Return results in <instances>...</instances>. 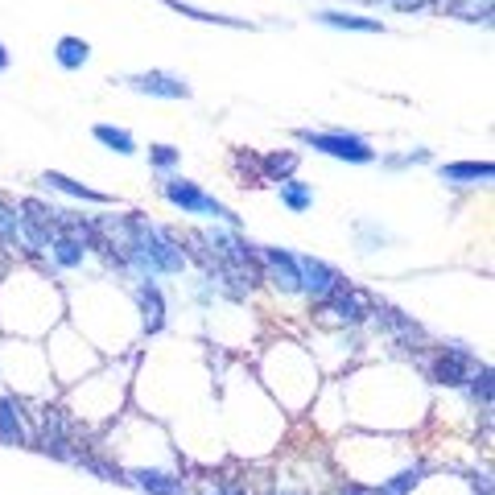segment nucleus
<instances>
[{
	"mask_svg": "<svg viewBox=\"0 0 495 495\" xmlns=\"http://www.w3.org/2000/svg\"><path fill=\"white\" fill-rule=\"evenodd\" d=\"M293 170H297V153H269L264 157V173H269L264 182H285Z\"/></svg>",
	"mask_w": 495,
	"mask_h": 495,
	"instance_id": "21",
	"label": "nucleus"
},
{
	"mask_svg": "<svg viewBox=\"0 0 495 495\" xmlns=\"http://www.w3.org/2000/svg\"><path fill=\"white\" fill-rule=\"evenodd\" d=\"M37 446L45 454H54L63 462H79V450H74V425L66 421L63 409H50L42 417V433H37Z\"/></svg>",
	"mask_w": 495,
	"mask_h": 495,
	"instance_id": "4",
	"label": "nucleus"
},
{
	"mask_svg": "<svg viewBox=\"0 0 495 495\" xmlns=\"http://www.w3.org/2000/svg\"><path fill=\"white\" fill-rule=\"evenodd\" d=\"M0 441H9V446H25L29 441L25 417H21V405L13 396H0Z\"/></svg>",
	"mask_w": 495,
	"mask_h": 495,
	"instance_id": "11",
	"label": "nucleus"
},
{
	"mask_svg": "<svg viewBox=\"0 0 495 495\" xmlns=\"http://www.w3.org/2000/svg\"><path fill=\"white\" fill-rule=\"evenodd\" d=\"M446 9L462 21H491V0H446Z\"/></svg>",
	"mask_w": 495,
	"mask_h": 495,
	"instance_id": "20",
	"label": "nucleus"
},
{
	"mask_svg": "<svg viewBox=\"0 0 495 495\" xmlns=\"http://www.w3.org/2000/svg\"><path fill=\"white\" fill-rule=\"evenodd\" d=\"M42 186H50V190H63V194H71V198H83V203H108V194H99V190L83 186V182L66 178V173H58V170L42 173Z\"/></svg>",
	"mask_w": 495,
	"mask_h": 495,
	"instance_id": "14",
	"label": "nucleus"
},
{
	"mask_svg": "<svg viewBox=\"0 0 495 495\" xmlns=\"http://www.w3.org/2000/svg\"><path fill=\"white\" fill-rule=\"evenodd\" d=\"M54 58H58V66H63V71H79V66H87L91 45L83 42V37H63V42H58V50H54Z\"/></svg>",
	"mask_w": 495,
	"mask_h": 495,
	"instance_id": "16",
	"label": "nucleus"
},
{
	"mask_svg": "<svg viewBox=\"0 0 495 495\" xmlns=\"http://www.w3.org/2000/svg\"><path fill=\"white\" fill-rule=\"evenodd\" d=\"M128 87L141 91V95H157V99H190V83L178 79L170 71H144V74H133Z\"/></svg>",
	"mask_w": 495,
	"mask_h": 495,
	"instance_id": "8",
	"label": "nucleus"
},
{
	"mask_svg": "<svg viewBox=\"0 0 495 495\" xmlns=\"http://www.w3.org/2000/svg\"><path fill=\"white\" fill-rule=\"evenodd\" d=\"M0 71H9V50L0 45Z\"/></svg>",
	"mask_w": 495,
	"mask_h": 495,
	"instance_id": "28",
	"label": "nucleus"
},
{
	"mask_svg": "<svg viewBox=\"0 0 495 495\" xmlns=\"http://www.w3.org/2000/svg\"><path fill=\"white\" fill-rule=\"evenodd\" d=\"M318 21L331 29H355V34H384V25L371 17H351V13H318Z\"/></svg>",
	"mask_w": 495,
	"mask_h": 495,
	"instance_id": "18",
	"label": "nucleus"
},
{
	"mask_svg": "<svg viewBox=\"0 0 495 495\" xmlns=\"http://www.w3.org/2000/svg\"><path fill=\"white\" fill-rule=\"evenodd\" d=\"M0 240L9 243V248H21L29 252V235H25V219L9 207V203H0Z\"/></svg>",
	"mask_w": 495,
	"mask_h": 495,
	"instance_id": "15",
	"label": "nucleus"
},
{
	"mask_svg": "<svg viewBox=\"0 0 495 495\" xmlns=\"http://www.w3.org/2000/svg\"><path fill=\"white\" fill-rule=\"evenodd\" d=\"M339 495H380V491H368V487H342Z\"/></svg>",
	"mask_w": 495,
	"mask_h": 495,
	"instance_id": "27",
	"label": "nucleus"
},
{
	"mask_svg": "<svg viewBox=\"0 0 495 495\" xmlns=\"http://www.w3.org/2000/svg\"><path fill=\"white\" fill-rule=\"evenodd\" d=\"M318 306H322L326 318H334V322H347V326H360L363 318H368V302H363V297L355 293L347 281H342L339 289H331L326 297H318Z\"/></svg>",
	"mask_w": 495,
	"mask_h": 495,
	"instance_id": "5",
	"label": "nucleus"
},
{
	"mask_svg": "<svg viewBox=\"0 0 495 495\" xmlns=\"http://www.w3.org/2000/svg\"><path fill=\"white\" fill-rule=\"evenodd\" d=\"M173 13H182V17H194V21H219V25H243V21H235V17H215V13H203V9H194V5H182V0H165Z\"/></svg>",
	"mask_w": 495,
	"mask_h": 495,
	"instance_id": "24",
	"label": "nucleus"
},
{
	"mask_svg": "<svg viewBox=\"0 0 495 495\" xmlns=\"http://www.w3.org/2000/svg\"><path fill=\"white\" fill-rule=\"evenodd\" d=\"M297 281H302V289H297V293L326 297L331 289L342 285V272L331 269L326 261H318V256H297Z\"/></svg>",
	"mask_w": 495,
	"mask_h": 495,
	"instance_id": "6",
	"label": "nucleus"
},
{
	"mask_svg": "<svg viewBox=\"0 0 495 495\" xmlns=\"http://www.w3.org/2000/svg\"><path fill=\"white\" fill-rule=\"evenodd\" d=\"M401 13H417V9H433V5H446V0H392Z\"/></svg>",
	"mask_w": 495,
	"mask_h": 495,
	"instance_id": "26",
	"label": "nucleus"
},
{
	"mask_svg": "<svg viewBox=\"0 0 495 495\" xmlns=\"http://www.w3.org/2000/svg\"><path fill=\"white\" fill-rule=\"evenodd\" d=\"M136 302H141V322H144V331L157 334V331L165 326V297H162V289H157L153 281H141V285H136Z\"/></svg>",
	"mask_w": 495,
	"mask_h": 495,
	"instance_id": "9",
	"label": "nucleus"
},
{
	"mask_svg": "<svg viewBox=\"0 0 495 495\" xmlns=\"http://www.w3.org/2000/svg\"><path fill=\"white\" fill-rule=\"evenodd\" d=\"M173 162H178V149H173V144H153V165L157 170H170Z\"/></svg>",
	"mask_w": 495,
	"mask_h": 495,
	"instance_id": "25",
	"label": "nucleus"
},
{
	"mask_svg": "<svg viewBox=\"0 0 495 495\" xmlns=\"http://www.w3.org/2000/svg\"><path fill=\"white\" fill-rule=\"evenodd\" d=\"M421 475H425L421 467H413V470H401V475H392L384 487H380V495H409L417 483H421Z\"/></svg>",
	"mask_w": 495,
	"mask_h": 495,
	"instance_id": "23",
	"label": "nucleus"
},
{
	"mask_svg": "<svg viewBox=\"0 0 495 495\" xmlns=\"http://www.w3.org/2000/svg\"><path fill=\"white\" fill-rule=\"evenodd\" d=\"M256 256H261L264 281H272L281 293H297L302 289V281H297V256H289L285 248H261Z\"/></svg>",
	"mask_w": 495,
	"mask_h": 495,
	"instance_id": "7",
	"label": "nucleus"
},
{
	"mask_svg": "<svg viewBox=\"0 0 495 495\" xmlns=\"http://www.w3.org/2000/svg\"><path fill=\"white\" fill-rule=\"evenodd\" d=\"M297 141L318 149V153H326V157H339V162H355V165L376 162V149L355 133H314V128H302Z\"/></svg>",
	"mask_w": 495,
	"mask_h": 495,
	"instance_id": "1",
	"label": "nucleus"
},
{
	"mask_svg": "<svg viewBox=\"0 0 495 495\" xmlns=\"http://www.w3.org/2000/svg\"><path fill=\"white\" fill-rule=\"evenodd\" d=\"M133 483L149 495H186V483L165 475V470H133Z\"/></svg>",
	"mask_w": 495,
	"mask_h": 495,
	"instance_id": "13",
	"label": "nucleus"
},
{
	"mask_svg": "<svg viewBox=\"0 0 495 495\" xmlns=\"http://www.w3.org/2000/svg\"><path fill=\"white\" fill-rule=\"evenodd\" d=\"M162 194L170 198L173 207L186 211V215H207V219H227V223H240V215H232V211H227L215 194H207V190L198 186V182L170 178V182L162 186Z\"/></svg>",
	"mask_w": 495,
	"mask_h": 495,
	"instance_id": "2",
	"label": "nucleus"
},
{
	"mask_svg": "<svg viewBox=\"0 0 495 495\" xmlns=\"http://www.w3.org/2000/svg\"><path fill=\"white\" fill-rule=\"evenodd\" d=\"M441 182H450V186H470V182H491L495 178V165L491 162H450L438 170Z\"/></svg>",
	"mask_w": 495,
	"mask_h": 495,
	"instance_id": "10",
	"label": "nucleus"
},
{
	"mask_svg": "<svg viewBox=\"0 0 495 495\" xmlns=\"http://www.w3.org/2000/svg\"><path fill=\"white\" fill-rule=\"evenodd\" d=\"M215 495H235V491H215Z\"/></svg>",
	"mask_w": 495,
	"mask_h": 495,
	"instance_id": "29",
	"label": "nucleus"
},
{
	"mask_svg": "<svg viewBox=\"0 0 495 495\" xmlns=\"http://www.w3.org/2000/svg\"><path fill=\"white\" fill-rule=\"evenodd\" d=\"M50 252H54V261L63 264V269H79V264L87 261V243L71 232H58L54 240H50Z\"/></svg>",
	"mask_w": 495,
	"mask_h": 495,
	"instance_id": "12",
	"label": "nucleus"
},
{
	"mask_svg": "<svg viewBox=\"0 0 495 495\" xmlns=\"http://www.w3.org/2000/svg\"><path fill=\"white\" fill-rule=\"evenodd\" d=\"M467 392H470V401H475V405L491 409V371H487V368H475V376L467 380Z\"/></svg>",
	"mask_w": 495,
	"mask_h": 495,
	"instance_id": "22",
	"label": "nucleus"
},
{
	"mask_svg": "<svg viewBox=\"0 0 495 495\" xmlns=\"http://www.w3.org/2000/svg\"><path fill=\"white\" fill-rule=\"evenodd\" d=\"M277 190H281V203H285L289 211H310L314 207V190L306 186V182H297V178H285V182H277Z\"/></svg>",
	"mask_w": 495,
	"mask_h": 495,
	"instance_id": "17",
	"label": "nucleus"
},
{
	"mask_svg": "<svg viewBox=\"0 0 495 495\" xmlns=\"http://www.w3.org/2000/svg\"><path fill=\"white\" fill-rule=\"evenodd\" d=\"M475 368H479V360L462 347V342H450V347H441L438 351V360L430 363V380L433 384H446V388H462L470 376H475Z\"/></svg>",
	"mask_w": 495,
	"mask_h": 495,
	"instance_id": "3",
	"label": "nucleus"
},
{
	"mask_svg": "<svg viewBox=\"0 0 495 495\" xmlns=\"http://www.w3.org/2000/svg\"><path fill=\"white\" fill-rule=\"evenodd\" d=\"M95 141L108 144L112 153H120V157H133L136 153L133 133H124V128H116V124H95Z\"/></svg>",
	"mask_w": 495,
	"mask_h": 495,
	"instance_id": "19",
	"label": "nucleus"
}]
</instances>
